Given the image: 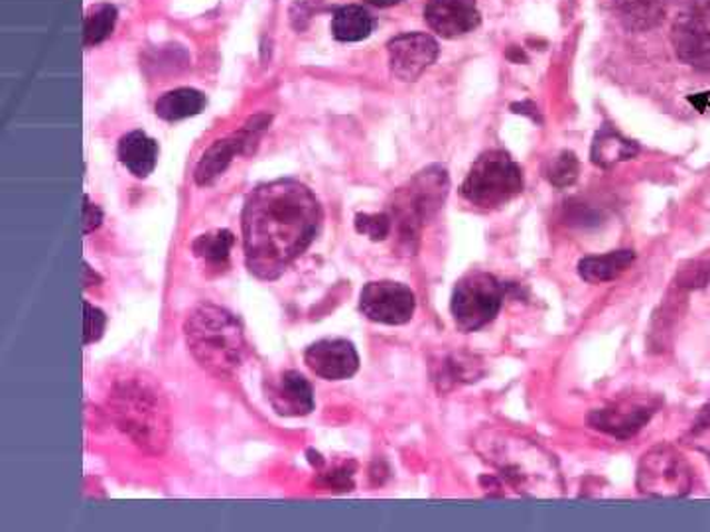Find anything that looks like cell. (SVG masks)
<instances>
[{"label": "cell", "mask_w": 710, "mask_h": 532, "mask_svg": "<svg viewBox=\"0 0 710 532\" xmlns=\"http://www.w3.org/2000/svg\"><path fill=\"white\" fill-rule=\"evenodd\" d=\"M207 98L198 89L181 88L164 93L163 98L156 101L154 113L163 121L176 123L189 116H196L206 109Z\"/></svg>", "instance_id": "d6986e66"}, {"label": "cell", "mask_w": 710, "mask_h": 532, "mask_svg": "<svg viewBox=\"0 0 710 532\" xmlns=\"http://www.w3.org/2000/svg\"><path fill=\"white\" fill-rule=\"evenodd\" d=\"M269 402L280 417H306L315 410V389L302 372L282 371L269 385Z\"/></svg>", "instance_id": "2e32d148"}, {"label": "cell", "mask_w": 710, "mask_h": 532, "mask_svg": "<svg viewBox=\"0 0 710 532\" xmlns=\"http://www.w3.org/2000/svg\"><path fill=\"white\" fill-rule=\"evenodd\" d=\"M476 450L517 493L557 497L563 491L558 466L550 453L529 438L510 430H484L476 438Z\"/></svg>", "instance_id": "7a4b0ae2"}, {"label": "cell", "mask_w": 710, "mask_h": 532, "mask_svg": "<svg viewBox=\"0 0 710 532\" xmlns=\"http://www.w3.org/2000/svg\"><path fill=\"white\" fill-rule=\"evenodd\" d=\"M504 286L490 273L474 270L462 276L450 300V311L460 331L486 328L502 310Z\"/></svg>", "instance_id": "52a82bcc"}, {"label": "cell", "mask_w": 710, "mask_h": 532, "mask_svg": "<svg viewBox=\"0 0 710 532\" xmlns=\"http://www.w3.org/2000/svg\"><path fill=\"white\" fill-rule=\"evenodd\" d=\"M117 9L109 2H101L91 7L83 18V44L91 45L105 42L109 35L113 34L115 24H117Z\"/></svg>", "instance_id": "cb8c5ba5"}, {"label": "cell", "mask_w": 710, "mask_h": 532, "mask_svg": "<svg viewBox=\"0 0 710 532\" xmlns=\"http://www.w3.org/2000/svg\"><path fill=\"white\" fill-rule=\"evenodd\" d=\"M366 2L378 7V9H389V7H395V4L403 2V0H366Z\"/></svg>", "instance_id": "1f68e13d"}, {"label": "cell", "mask_w": 710, "mask_h": 532, "mask_svg": "<svg viewBox=\"0 0 710 532\" xmlns=\"http://www.w3.org/2000/svg\"><path fill=\"white\" fill-rule=\"evenodd\" d=\"M375 30V20L368 10L358 4L336 10L332 18V34L340 42H361Z\"/></svg>", "instance_id": "44dd1931"}, {"label": "cell", "mask_w": 710, "mask_h": 532, "mask_svg": "<svg viewBox=\"0 0 710 532\" xmlns=\"http://www.w3.org/2000/svg\"><path fill=\"white\" fill-rule=\"evenodd\" d=\"M322 205L310 187L275 180L255 187L241 213L245 265L259 280H277L315 243Z\"/></svg>", "instance_id": "6da1fadb"}, {"label": "cell", "mask_w": 710, "mask_h": 532, "mask_svg": "<svg viewBox=\"0 0 710 532\" xmlns=\"http://www.w3.org/2000/svg\"><path fill=\"white\" fill-rule=\"evenodd\" d=\"M671 42L681 62L710 71V2H699L675 20Z\"/></svg>", "instance_id": "30bf717a"}, {"label": "cell", "mask_w": 710, "mask_h": 532, "mask_svg": "<svg viewBox=\"0 0 710 532\" xmlns=\"http://www.w3.org/2000/svg\"><path fill=\"white\" fill-rule=\"evenodd\" d=\"M692 473L683 453L669 443H659L644 453L638 466V489L644 495L677 499L691 493Z\"/></svg>", "instance_id": "ba28073f"}, {"label": "cell", "mask_w": 710, "mask_h": 532, "mask_svg": "<svg viewBox=\"0 0 710 532\" xmlns=\"http://www.w3.org/2000/svg\"><path fill=\"white\" fill-rule=\"evenodd\" d=\"M83 346H91L95 341H100L105 328H107V316L105 311L91 306L90 301H83Z\"/></svg>", "instance_id": "83f0119b"}, {"label": "cell", "mask_w": 710, "mask_h": 532, "mask_svg": "<svg viewBox=\"0 0 710 532\" xmlns=\"http://www.w3.org/2000/svg\"><path fill=\"white\" fill-rule=\"evenodd\" d=\"M389 65L399 81H416L439 58V42L431 34L409 32L393 38L389 44Z\"/></svg>", "instance_id": "7c38bea8"}, {"label": "cell", "mask_w": 710, "mask_h": 532, "mask_svg": "<svg viewBox=\"0 0 710 532\" xmlns=\"http://www.w3.org/2000/svg\"><path fill=\"white\" fill-rule=\"evenodd\" d=\"M424 20L432 32L452 40L474 32L482 17L476 0H429L424 7Z\"/></svg>", "instance_id": "9a60e30c"}, {"label": "cell", "mask_w": 710, "mask_h": 532, "mask_svg": "<svg viewBox=\"0 0 710 532\" xmlns=\"http://www.w3.org/2000/svg\"><path fill=\"white\" fill-rule=\"evenodd\" d=\"M184 336L199 367L216 377H229L244 364V326L222 306L198 304L184 321Z\"/></svg>", "instance_id": "277c9868"}, {"label": "cell", "mask_w": 710, "mask_h": 532, "mask_svg": "<svg viewBox=\"0 0 710 532\" xmlns=\"http://www.w3.org/2000/svg\"><path fill=\"white\" fill-rule=\"evenodd\" d=\"M119 428L144 452L161 456L171 442V412L161 387L146 375L119 379L109 392Z\"/></svg>", "instance_id": "3957f363"}, {"label": "cell", "mask_w": 710, "mask_h": 532, "mask_svg": "<svg viewBox=\"0 0 710 532\" xmlns=\"http://www.w3.org/2000/svg\"><path fill=\"white\" fill-rule=\"evenodd\" d=\"M522 192V168L505 151L484 152L462 184V195L480 209L504 207Z\"/></svg>", "instance_id": "8992f818"}, {"label": "cell", "mask_w": 710, "mask_h": 532, "mask_svg": "<svg viewBox=\"0 0 710 532\" xmlns=\"http://www.w3.org/2000/svg\"><path fill=\"white\" fill-rule=\"evenodd\" d=\"M482 375H484V369L476 357L454 354L449 355L439 365V369L432 372V381L436 382L441 392H446V390L456 389L460 385L477 381V377H482Z\"/></svg>", "instance_id": "ffe728a7"}, {"label": "cell", "mask_w": 710, "mask_h": 532, "mask_svg": "<svg viewBox=\"0 0 710 532\" xmlns=\"http://www.w3.org/2000/svg\"><path fill=\"white\" fill-rule=\"evenodd\" d=\"M101 283L100 276L95 275V270H91V266L88 263H83V288H90L91 283Z\"/></svg>", "instance_id": "4dcf8cb0"}, {"label": "cell", "mask_w": 710, "mask_h": 532, "mask_svg": "<svg viewBox=\"0 0 710 532\" xmlns=\"http://www.w3.org/2000/svg\"><path fill=\"white\" fill-rule=\"evenodd\" d=\"M235 245L234 233L229 229H217L199 235L192 243V253L209 265H224Z\"/></svg>", "instance_id": "d4e9b609"}, {"label": "cell", "mask_w": 710, "mask_h": 532, "mask_svg": "<svg viewBox=\"0 0 710 532\" xmlns=\"http://www.w3.org/2000/svg\"><path fill=\"white\" fill-rule=\"evenodd\" d=\"M580 172V164L575 152H560L557 158L550 160L547 168L548 182L555 187L573 186Z\"/></svg>", "instance_id": "484cf974"}, {"label": "cell", "mask_w": 710, "mask_h": 532, "mask_svg": "<svg viewBox=\"0 0 710 532\" xmlns=\"http://www.w3.org/2000/svg\"><path fill=\"white\" fill-rule=\"evenodd\" d=\"M636 152H638V146L634 142L624 139L610 126H604L603 131L594 139L593 162L596 166L610 168L616 162L636 156Z\"/></svg>", "instance_id": "603a6c76"}, {"label": "cell", "mask_w": 710, "mask_h": 532, "mask_svg": "<svg viewBox=\"0 0 710 532\" xmlns=\"http://www.w3.org/2000/svg\"><path fill=\"white\" fill-rule=\"evenodd\" d=\"M624 27L634 32H646L656 28L666 17L663 0H616Z\"/></svg>", "instance_id": "7402d4cb"}, {"label": "cell", "mask_w": 710, "mask_h": 532, "mask_svg": "<svg viewBox=\"0 0 710 532\" xmlns=\"http://www.w3.org/2000/svg\"><path fill=\"white\" fill-rule=\"evenodd\" d=\"M103 222V212L100 205L91 204L90 197H83V233L97 229Z\"/></svg>", "instance_id": "f546056e"}, {"label": "cell", "mask_w": 710, "mask_h": 532, "mask_svg": "<svg viewBox=\"0 0 710 532\" xmlns=\"http://www.w3.org/2000/svg\"><path fill=\"white\" fill-rule=\"evenodd\" d=\"M353 223L360 235H366L375 243L385 241L393 231V222L389 213H358Z\"/></svg>", "instance_id": "4316f807"}, {"label": "cell", "mask_w": 710, "mask_h": 532, "mask_svg": "<svg viewBox=\"0 0 710 532\" xmlns=\"http://www.w3.org/2000/svg\"><path fill=\"white\" fill-rule=\"evenodd\" d=\"M360 310L366 318L385 326H405L416 310L414 293L403 283L375 280L363 286Z\"/></svg>", "instance_id": "9c48e42d"}, {"label": "cell", "mask_w": 710, "mask_h": 532, "mask_svg": "<svg viewBox=\"0 0 710 532\" xmlns=\"http://www.w3.org/2000/svg\"><path fill=\"white\" fill-rule=\"evenodd\" d=\"M158 142L144 131H133L119 141V160L133 176L148 177L158 164Z\"/></svg>", "instance_id": "e0dca14e"}, {"label": "cell", "mask_w": 710, "mask_h": 532, "mask_svg": "<svg viewBox=\"0 0 710 532\" xmlns=\"http://www.w3.org/2000/svg\"><path fill=\"white\" fill-rule=\"evenodd\" d=\"M685 443L710 458V402L699 412L689 434L685 436Z\"/></svg>", "instance_id": "f1b7e54d"}, {"label": "cell", "mask_w": 710, "mask_h": 532, "mask_svg": "<svg viewBox=\"0 0 710 532\" xmlns=\"http://www.w3.org/2000/svg\"><path fill=\"white\" fill-rule=\"evenodd\" d=\"M270 116H255L249 124H245L239 133L229 134L225 139L214 142L204 156L199 158L194 177L198 186H209L214 184L217 177L224 174L227 166L234 162L237 154L247 151V146L251 144L257 134L265 131L269 126Z\"/></svg>", "instance_id": "8fae6325"}, {"label": "cell", "mask_w": 710, "mask_h": 532, "mask_svg": "<svg viewBox=\"0 0 710 532\" xmlns=\"http://www.w3.org/2000/svg\"><path fill=\"white\" fill-rule=\"evenodd\" d=\"M449 190V172L439 164L421 170L405 186L397 190L393 202L389 204V215L397 231V247L414 255L421 241V231L441 212Z\"/></svg>", "instance_id": "5b68a950"}, {"label": "cell", "mask_w": 710, "mask_h": 532, "mask_svg": "<svg viewBox=\"0 0 710 532\" xmlns=\"http://www.w3.org/2000/svg\"><path fill=\"white\" fill-rule=\"evenodd\" d=\"M659 402L649 399H624L614 402L611 407L598 408L590 415V426L614 436L618 440H628L638 434L644 426L648 424L656 415Z\"/></svg>", "instance_id": "5bb4252c"}, {"label": "cell", "mask_w": 710, "mask_h": 532, "mask_svg": "<svg viewBox=\"0 0 710 532\" xmlns=\"http://www.w3.org/2000/svg\"><path fill=\"white\" fill-rule=\"evenodd\" d=\"M634 250H611L606 255H593L578 263V275L588 284H604L616 280L634 265Z\"/></svg>", "instance_id": "ac0fdd59"}, {"label": "cell", "mask_w": 710, "mask_h": 532, "mask_svg": "<svg viewBox=\"0 0 710 532\" xmlns=\"http://www.w3.org/2000/svg\"><path fill=\"white\" fill-rule=\"evenodd\" d=\"M305 364L326 381H346L360 371V355L356 346L342 337L318 339L305 351Z\"/></svg>", "instance_id": "4fadbf2b"}]
</instances>
